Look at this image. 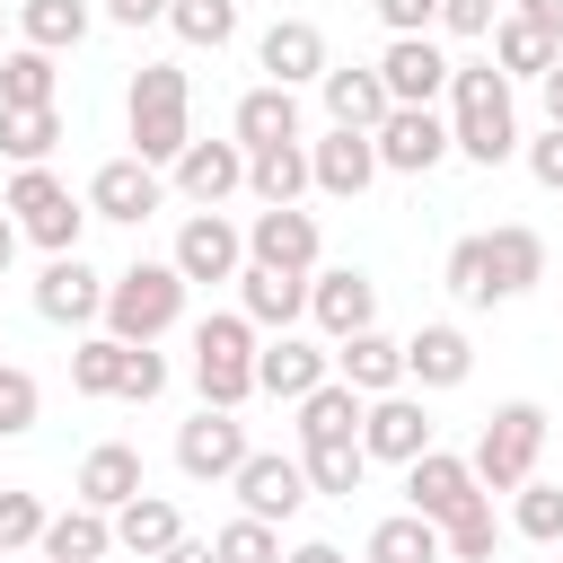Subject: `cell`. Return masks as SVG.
<instances>
[{
    "instance_id": "1",
    "label": "cell",
    "mask_w": 563,
    "mask_h": 563,
    "mask_svg": "<svg viewBox=\"0 0 563 563\" xmlns=\"http://www.w3.org/2000/svg\"><path fill=\"white\" fill-rule=\"evenodd\" d=\"M449 150L475 167L519 158V97L493 62H449Z\"/></svg>"
},
{
    "instance_id": "2",
    "label": "cell",
    "mask_w": 563,
    "mask_h": 563,
    "mask_svg": "<svg viewBox=\"0 0 563 563\" xmlns=\"http://www.w3.org/2000/svg\"><path fill=\"white\" fill-rule=\"evenodd\" d=\"M123 132H132V158H150L167 176L176 150L194 141V79L176 62H141L132 88H123Z\"/></svg>"
},
{
    "instance_id": "3",
    "label": "cell",
    "mask_w": 563,
    "mask_h": 563,
    "mask_svg": "<svg viewBox=\"0 0 563 563\" xmlns=\"http://www.w3.org/2000/svg\"><path fill=\"white\" fill-rule=\"evenodd\" d=\"M185 299H194V282L167 264V255H141V264H123L114 282H106V334L114 343H158V334H176L185 325Z\"/></svg>"
},
{
    "instance_id": "4",
    "label": "cell",
    "mask_w": 563,
    "mask_h": 563,
    "mask_svg": "<svg viewBox=\"0 0 563 563\" xmlns=\"http://www.w3.org/2000/svg\"><path fill=\"white\" fill-rule=\"evenodd\" d=\"M545 405L537 396H510V405H493L484 413V431H475V449H466V466H475V484L484 493H519L528 475H537V457H545Z\"/></svg>"
},
{
    "instance_id": "5",
    "label": "cell",
    "mask_w": 563,
    "mask_h": 563,
    "mask_svg": "<svg viewBox=\"0 0 563 563\" xmlns=\"http://www.w3.org/2000/svg\"><path fill=\"white\" fill-rule=\"evenodd\" d=\"M255 325L238 317V308H211L202 325H194V387H202V405H246L255 396Z\"/></svg>"
},
{
    "instance_id": "6",
    "label": "cell",
    "mask_w": 563,
    "mask_h": 563,
    "mask_svg": "<svg viewBox=\"0 0 563 563\" xmlns=\"http://www.w3.org/2000/svg\"><path fill=\"white\" fill-rule=\"evenodd\" d=\"M0 211H9V220H18V238H35L44 255H79L88 202H79L53 167H18V176H9V194H0Z\"/></svg>"
},
{
    "instance_id": "7",
    "label": "cell",
    "mask_w": 563,
    "mask_h": 563,
    "mask_svg": "<svg viewBox=\"0 0 563 563\" xmlns=\"http://www.w3.org/2000/svg\"><path fill=\"white\" fill-rule=\"evenodd\" d=\"M229 493H238V510L246 519H299L317 493H308V466H299V449H246L238 457V475H229Z\"/></svg>"
},
{
    "instance_id": "8",
    "label": "cell",
    "mask_w": 563,
    "mask_h": 563,
    "mask_svg": "<svg viewBox=\"0 0 563 563\" xmlns=\"http://www.w3.org/2000/svg\"><path fill=\"white\" fill-rule=\"evenodd\" d=\"M369 141H378V176H431L449 158V114L440 106H387Z\"/></svg>"
},
{
    "instance_id": "9",
    "label": "cell",
    "mask_w": 563,
    "mask_h": 563,
    "mask_svg": "<svg viewBox=\"0 0 563 563\" xmlns=\"http://www.w3.org/2000/svg\"><path fill=\"white\" fill-rule=\"evenodd\" d=\"M246 264L317 273V264H325V229H317V211H299V202H264V211L246 220Z\"/></svg>"
},
{
    "instance_id": "10",
    "label": "cell",
    "mask_w": 563,
    "mask_h": 563,
    "mask_svg": "<svg viewBox=\"0 0 563 563\" xmlns=\"http://www.w3.org/2000/svg\"><path fill=\"white\" fill-rule=\"evenodd\" d=\"M167 264H176L194 290H211V282H238V264H246V229H238L229 211H185V229H176Z\"/></svg>"
},
{
    "instance_id": "11",
    "label": "cell",
    "mask_w": 563,
    "mask_h": 563,
    "mask_svg": "<svg viewBox=\"0 0 563 563\" xmlns=\"http://www.w3.org/2000/svg\"><path fill=\"white\" fill-rule=\"evenodd\" d=\"M361 449H369V466H413V457L431 449V405H422L413 387L369 396V405H361Z\"/></svg>"
},
{
    "instance_id": "12",
    "label": "cell",
    "mask_w": 563,
    "mask_h": 563,
    "mask_svg": "<svg viewBox=\"0 0 563 563\" xmlns=\"http://www.w3.org/2000/svg\"><path fill=\"white\" fill-rule=\"evenodd\" d=\"M79 202H88V220L141 229V220H150V211L167 202V176H158L150 158H132V150H123V158H106V167L88 176V194H79Z\"/></svg>"
},
{
    "instance_id": "13",
    "label": "cell",
    "mask_w": 563,
    "mask_h": 563,
    "mask_svg": "<svg viewBox=\"0 0 563 563\" xmlns=\"http://www.w3.org/2000/svg\"><path fill=\"white\" fill-rule=\"evenodd\" d=\"M35 317L88 334V325L106 317V273H97L88 255H44V273H35Z\"/></svg>"
},
{
    "instance_id": "14",
    "label": "cell",
    "mask_w": 563,
    "mask_h": 563,
    "mask_svg": "<svg viewBox=\"0 0 563 563\" xmlns=\"http://www.w3.org/2000/svg\"><path fill=\"white\" fill-rule=\"evenodd\" d=\"M308 317H317L325 343H343V334L378 325V282H369L361 264H317V273H308Z\"/></svg>"
},
{
    "instance_id": "15",
    "label": "cell",
    "mask_w": 563,
    "mask_h": 563,
    "mask_svg": "<svg viewBox=\"0 0 563 563\" xmlns=\"http://www.w3.org/2000/svg\"><path fill=\"white\" fill-rule=\"evenodd\" d=\"M325 378H334V343H308L299 325L255 343V396H282V405H299V396H308V387H325Z\"/></svg>"
},
{
    "instance_id": "16",
    "label": "cell",
    "mask_w": 563,
    "mask_h": 563,
    "mask_svg": "<svg viewBox=\"0 0 563 563\" xmlns=\"http://www.w3.org/2000/svg\"><path fill=\"white\" fill-rule=\"evenodd\" d=\"M369 185H378V141H369V132H343V123H325V141H308V194L361 202Z\"/></svg>"
},
{
    "instance_id": "17",
    "label": "cell",
    "mask_w": 563,
    "mask_h": 563,
    "mask_svg": "<svg viewBox=\"0 0 563 563\" xmlns=\"http://www.w3.org/2000/svg\"><path fill=\"white\" fill-rule=\"evenodd\" d=\"M238 457H246V422H238L229 405H202V413L176 431V475H194V484H229Z\"/></svg>"
},
{
    "instance_id": "18",
    "label": "cell",
    "mask_w": 563,
    "mask_h": 563,
    "mask_svg": "<svg viewBox=\"0 0 563 563\" xmlns=\"http://www.w3.org/2000/svg\"><path fill=\"white\" fill-rule=\"evenodd\" d=\"M255 70H264L273 88H317V79H325V26H317V18H273V26L255 35Z\"/></svg>"
},
{
    "instance_id": "19",
    "label": "cell",
    "mask_w": 563,
    "mask_h": 563,
    "mask_svg": "<svg viewBox=\"0 0 563 563\" xmlns=\"http://www.w3.org/2000/svg\"><path fill=\"white\" fill-rule=\"evenodd\" d=\"M378 79H387V106H440V97H449V53H440V35H387Z\"/></svg>"
},
{
    "instance_id": "20",
    "label": "cell",
    "mask_w": 563,
    "mask_h": 563,
    "mask_svg": "<svg viewBox=\"0 0 563 563\" xmlns=\"http://www.w3.org/2000/svg\"><path fill=\"white\" fill-rule=\"evenodd\" d=\"M167 185H176L194 211H220L229 194H246V150H238V141H185L176 167H167Z\"/></svg>"
},
{
    "instance_id": "21",
    "label": "cell",
    "mask_w": 563,
    "mask_h": 563,
    "mask_svg": "<svg viewBox=\"0 0 563 563\" xmlns=\"http://www.w3.org/2000/svg\"><path fill=\"white\" fill-rule=\"evenodd\" d=\"M466 378H475L466 325H413L405 334V387L413 396H440V387H466Z\"/></svg>"
},
{
    "instance_id": "22",
    "label": "cell",
    "mask_w": 563,
    "mask_h": 563,
    "mask_svg": "<svg viewBox=\"0 0 563 563\" xmlns=\"http://www.w3.org/2000/svg\"><path fill=\"white\" fill-rule=\"evenodd\" d=\"M466 501H484V484H475V466L466 457H449L440 440L405 466V510H422V519H457Z\"/></svg>"
},
{
    "instance_id": "23",
    "label": "cell",
    "mask_w": 563,
    "mask_h": 563,
    "mask_svg": "<svg viewBox=\"0 0 563 563\" xmlns=\"http://www.w3.org/2000/svg\"><path fill=\"white\" fill-rule=\"evenodd\" d=\"M238 317L255 334H290L308 317V273H273V264H238Z\"/></svg>"
},
{
    "instance_id": "24",
    "label": "cell",
    "mask_w": 563,
    "mask_h": 563,
    "mask_svg": "<svg viewBox=\"0 0 563 563\" xmlns=\"http://www.w3.org/2000/svg\"><path fill=\"white\" fill-rule=\"evenodd\" d=\"M70 493H79L88 510H106V519H114V510H123L132 493H150V475H141V449H132V440H97V449L79 457Z\"/></svg>"
},
{
    "instance_id": "25",
    "label": "cell",
    "mask_w": 563,
    "mask_h": 563,
    "mask_svg": "<svg viewBox=\"0 0 563 563\" xmlns=\"http://www.w3.org/2000/svg\"><path fill=\"white\" fill-rule=\"evenodd\" d=\"M317 97H325V123H343V132H378V114H387V79H378V62H325Z\"/></svg>"
},
{
    "instance_id": "26",
    "label": "cell",
    "mask_w": 563,
    "mask_h": 563,
    "mask_svg": "<svg viewBox=\"0 0 563 563\" xmlns=\"http://www.w3.org/2000/svg\"><path fill=\"white\" fill-rule=\"evenodd\" d=\"M334 378H343L352 396H387V387H405V343H396L387 325H361V334L334 343Z\"/></svg>"
},
{
    "instance_id": "27",
    "label": "cell",
    "mask_w": 563,
    "mask_h": 563,
    "mask_svg": "<svg viewBox=\"0 0 563 563\" xmlns=\"http://www.w3.org/2000/svg\"><path fill=\"white\" fill-rule=\"evenodd\" d=\"M484 264H493V299H528L545 282V238L528 220H501V229H484Z\"/></svg>"
},
{
    "instance_id": "28",
    "label": "cell",
    "mask_w": 563,
    "mask_h": 563,
    "mask_svg": "<svg viewBox=\"0 0 563 563\" xmlns=\"http://www.w3.org/2000/svg\"><path fill=\"white\" fill-rule=\"evenodd\" d=\"M229 141H238V150L299 141V88H273V79H255V88L238 97V114H229Z\"/></svg>"
},
{
    "instance_id": "29",
    "label": "cell",
    "mask_w": 563,
    "mask_h": 563,
    "mask_svg": "<svg viewBox=\"0 0 563 563\" xmlns=\"http://www.w3.org/2000/svg\"><path fill=\"white\" fill-rule=\"evenodd\" d=\"M44 563H106L114 554V519L106 510H88V501H70V510H44Z\"/></svg>"
},
{
    "instance_id": "30",
    "label": "cell",
    "mask_w": 563,
    "mask_h": 563,
    "mask_svg": "<svg viewBox=\"0 0 563 563\" xmlns=\"http://www.w3.org/2000/svg\"><path fill=\"white\" fill-rule=\"evenodd\" d=\"M176 537H185V510H176L167 493H132V501L114 510V545H123V554H141V563H158Z\"/></svg>"
},
{
    "instance_id": "31",
    "label": "cell",
    "mask_w": 563,
    "mask_h": 563,
    "mask_svg": "<svg viewBox=\"0 0 563 563\" xmlns=\"http://www.w3.org/2000/svg\"><path fill=\"white\" fill-rule=\"evenodd\" d=\"M361 405L369 396H352L343 378H325V387H308L290 413H299V449H317V440H361Z\"/></svg>"
},
{
    "instance_id": "32",
    "label": "cell",
    "mask_w": 563,
    "mask_h": 563,
    "mask_svg": "<svg viewBox=\"0 0 563 563\" xmlns=\"http://www.w3.org/2000/svg\"><path fill=\"white\" fill-rule=\"evenodd\" d=\"M246 194H255V202H299V194H308V141H264V150H246Z\"/></svg>"
},
{
    "instance_id": "33",
    "label": "cell",
    "mask_w": 563,
    "mask_h": 563,
    "mask_svg": "<svg viewBox=\"0 0 563 563\" xmlns=\"http://www.w3.org/2000/svg\"><path fill=\"white\" fill-rule=\"evenodd\" d=\"M361 563H440V519H422V510H387V519L369 528Z\"/></svg>"
},
{
    "instance_id": "34",
    "label": "cell",
    "mask_w": 563,
    "mask_h": 563,
    "mask_svg": "<svg viewBox=\"0 0 563 563\" xmlns=\"http://www.w3.org/2000/svg\"><path fill=\"white\" fill-rule=\"evenodd\" d=\"M484 44H493V70H501V79H545V62L563 53V44H554L545 26H528V18H493Z\"/></svg>"
},
{
    "instance_id": "35",
    "label": "cell",
    "mask_w": 563,
    "mask_h": 563,
    "mask_svg": "<svg viewBox=\"0 0 563 563\" xmlns=\"http://www.w3.org/2000/svg\"><path fill=\"white\" fill-rule=\"evenodd\" d=\"M299 466H308V493H325V501H352L369 484V449L361 440H317V449H299Z\"/></svg>"
},
{
    "instance_id": "36",
    "label": "cell",
    "mask_w": 563,
    "mask_h": 563,
    "mask_svg": "<svg viewBox=\"0 0 563 563\" xmlns=\"http://www.w3.org/2000/svg\"><path fill=\"white\" fill-rule=\"evenodd\" d=\"M62 150V106H0V158L44 167Z\"/></svg>"
},
{
    "instance_id": "37",
    "label": "cell",
    "mask_w": 563,
    "mask_h": 563,
    "mask_svg": "<svg viewBox=\"0 0 563 563\" xmlns=\"http://www.w3.org/2000/svg\"><path fill=\"white\" fill-rule=\"evenodd\" d=\"M88 0H18V44H35V53H70L79 35H88Z\"/></svg>"
},
{
    "instance_id": "38",
    "label": "cell",
    "mask_w": 563,
    "mask_h": 563,
    "mask_svg": "<svg viewBox=\"0 0 563 563\" xmlns=\"http://www.w3.org/2000/svg\"><path fill=\"white\" fill-rule=\"evenodd\" d=\"M53 97H62L53 53H35V44H0V106H53Z\"/></svg>"
},
{
    "instance_id": "39",
    "label": "cell",
    "mask_w": 563,
    "mask_h": 563,
    "mask_svg": "<svg viewBox=\"0 0 563 563\" xmlns=\"http://www.w3.org/2000/svg\"><path fill=\"white\" fill-rule=\"evenodd\" d=\"M440 554H449V563H493V554H501V519H493V493H484V501H466L457 519H440Z\"/></svg>"
},
{
    "instance_id": "40",
    "label": "cell",
    "mask_w": 563,
    "mask_h": 563,
    "mask_svg": "<svg viewBox=\"0 0 563 563\" xmlns=\"http://www.w3.org/2000/svg\"><path fill=\"white\" fill-rule=\"evenodd\" d=\"M510 528H519L528 545H563V484L528 475V484L510 493Z\"/></svg>"
},
{
    "instance_id": "41",
    "label": "cell",
    "mask_w": 563,
    "mask_h": 563,
    "mask_svg": "<svg viewBox=\"0 0 563 563\" xmlns=\"http://www.w3.org/2000/svg\"><path fill=\"white\" fill-rule=\"evenodd\" d=\"M167 26H176V44L220 53V44L238 35V0H167Z\"/></svg>"
},
{
    "instance_id": "42",
    "label": "cell",
    "mask_w": 563,
    "mask_h": 563,
    "mask_svg": "<svg viewBox=\"0 0 563 563\" xmlns=\"http://www.w3.org/2000/svg\"><path fill=\"white\" fill-rule=\"evenodd\" d=\"M440 282H449V299H457V308H501V299H493V264H484V229L449 246Z\"/></svg>"
},
{
    "instance_id": "43",
    "label": "cell",
    "mask_w": 563,
    "mask_h": 563,
    "mask_svg": "<svg viewBox=\"0 0 563 563\" xmlns=\"http://www.w3.org/2000/svg\"><path fill=\"white\" fill-rule=\"evenodd\" d=\"M114 378H123V343L97 325V334H79V352H70V387L79 396H114Z\"/></svg>"
},
{
    "instance_id": "44",
    "label": "cell",
    "mask_w": 563,
    "mask_h": 563,
    "mask_svg": "<svg viewBox=\"0 0 563 563\" xmlns=\"http://www.w3.org/2000/svg\"><path fill=\"white\" fill-rule=\"evenodd\" d=\"M211 545H220V563H282V528H273V519H246V510H238Z\"/></svg>"
},
{
    "instance_id": "45",
    "label": "cell",
    "mask_w": 563,
    "mask_h": 563,
    "mask_svg": "<svg viewBox=\"0 0 563 563\" xmlns=\"http://www.w3.org/2000/svg\"><path fill=\"white\" fill-rule=\"evenodd\" d=\"M35 413H44V387H35V369H18V361H0V440H18V431H35Z\"/></svg>"
},
{
    "instance_id": "46",
    "label": "cell",
    "mask_w": 563,
    "mask_h": 563,
    "mask_svg": "<svg viewBox=\"0 0 563 563\" xmlns=\"http://www.w3.org/2000/svg\"><path fill=\"white\" fill-rule=\"evenodd\" d=\"M114 396H123V405H158V396H167V361H158V343H123V378H114Z\"/></svg>"
},
{
    "instance_id": "47",
    "label": "cell",
    "mask_w": 563,
    "mask_h": 563,
    "mask_svg": "<svg viewBox=\"0 0 563 563\" xmlns=\"http://www.w3.org/2000/svg\"><path fill=\"white\" fill-rule=\"evenodd\" d=\"M35 537H44V501L18 493V484H0V554H26Z\"/></svg>"
},
{
    "instance_id": "48",
    "label": "cell",
    "mask_w": 563,
    "mask_h": 563,
    "mask_svg": "<svg viewBox=\"0 0 563 563\" xmlns=\"http://www.w3.org/2000/svg\"><path fill=\"white\" fill-rule=\"evenodd\" d=\"M493 18H501V0H440V35H457V44H484Z\"/></svg>"
},
{
    "instance_id": "49",
    "label": "cell",
    "mask_w": 563,
    "mask_h": 563,
    "mask_svg": "<svg viewBox=\"0 0 563 563\" xmlns=\"http://www.w3.org/2000/svg\"><path fill=\"white\" fill-rule=\"evenodd\" d=\"M519 158H528V176H537L545 194H563V123H545L537 141H519Z\"/></svg>"
},
{
    "instance_id": "50",
    "label": "cell",
    "mask_w": 563,
    "mask_h": 563,
    "mask_svg": "<svg viewBox=\"0 0 563 563\" xmlns=\"http://www.w3.org/2000/svg\"><path fill=\"white\" fill-rule=\"evenodd\" d=\"M369 9H378L387 35H431L440 26V0H369Z\"/></svg>"
},
{
    "instance_id": "51",
    "label": "cell",
    "mask_w": 563,
    "mask_h": 563,
    "mask_svg": "<svg viewBox=\"0 0 563 563\" xmlns=\"http://www.w3.org/2000/svg\"><path fill=\"white\" fill-rule=\"evenodd\" d=\"M106 18L141 35V26H167V0H106Z\"/></svg>"
},
{
    "instance_id": "52",
    "label": "cell",
    "mask_w": 563,
    "mask_h": 563,
    "mask_svg": "<svg viewBox=\"0 0 563 563\" xmlns=\"http://www.w3.org/2000/svg\"><path fill=\"white\" fill-rule=\"evenodd\" d=\"M510 18H528V26H545V35H554V44H563V0H519V9H510Z\"/></svg>"
},
{
    "instance_id": "53",
    "label": "cell",
    "mask_w": 563,
    "mask_h": 563,
    "mask_svg": "<svg viewBox=\"0 0 563 563\" xmlns=\"http://www.w3.org/2000/svg\"><path fill=\"white\" fill-rule=\"evenodd\" d=\"M537 97H545V123H563V53L545 62V79H537Z\"/></svg>"
},
{
    "instance_id": "54",
    "label": "cell",
    "mask_w": 563,
    "mask_h": 563,
    "mask_svg": "<svg viewBox=\"0 0 563 563\" xmlns=\"http://www.w3.org/2000/svg\"><path fill=\"white\" fill-rule=\"evenodd\" d=\"M282 563H352V554H343V545H325V537H308V545H290Z\"/></svg>"
},
{
    "instance_id": "55",
    "label": "cell",
    "mask_w": 563,
    "mask_h": 563,
    "mask_svg": "<svg viewBox=\"0 0 563 563\" xmlns=\"http://www.w3.org/2000/svg\"><path fill=\"white\" fill-rule=\"evenodd\" d=\"M158 563H220V545H202V537H176Z\"/></svg>"
},
{
    "instance_id": "56",
    "label": "cell",
    "mask_w": 563,
    "mask_h": 563,
    "mask_svg": "<svg viewBox=\"0 0 563 563\" xmlns=\"http://www.w3.org/2000/svg\"><path fill=\"white\" fill-rule=\"evenodd\" d=\"M9 264H18V220L0 211V273H9Z\"/></svg>"
},
{
    "instance_id": "57",
    "label": "cell",
    "mask_w": 563,
    "mask_h": 563,
    "mask_svg": "<svg viewBox=\"0 0 563 563\" xmlns=\"http://www.w3.org/2000/svg\"><path fill=\"white\" fill-rule=\"evenodd\" d=\"M0 35H9V9H0Z\"/></svg>"
},
{
    "instance_id": "58",
    "label": "cell",
    "mask_w": 563,
    "mask_h": 563,
    "mask_svg": "<svg viewBox=\"0 0 563 563\" xmlns=\"http://www.w3.org/2000/svg\"><path fill=\"white\" fill-rule=\"evenodd\" d=\"M0 563H18V554H0Z\"/></svg>"
},
{
    "instance_id": "59",
    "label": "cell",
    "mask_w": 563,
    "mask_h": 563,
    "mask_svg": "<svg viewBox=\"0 0 563 563\" xmlns=\"http://www.w3.org/2000/svg\"><path fill=\"white\" fill-rule=\"evenodd\" d=\"M238 9H246V0H238Z\"/></svg>"
},
{
    "instance_id": "60",
    "label": "cell",
    "mask_w": 563,
    "mask_h": 563,
    "mask_svg": "<svg viewBox=\"0 0 563 563\" xmlns=\"http://www.w3.org/2000/svg\"><path fill=\"white\" fill-rule=\"evenodd\" d=\"M440 563H449V554H440Z\"/></svg>"
}]
</instances>
